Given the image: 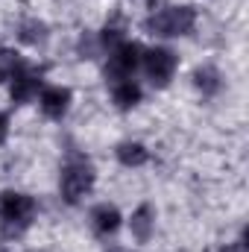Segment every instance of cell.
<instances>
[{
  "instance_id": "1",
  "label": "cell",
  "mask_w": 249,
  "mask_h": 252,
  "mask_svg": "<svg viewBox=\"0 0 249 252\" xmlns=\"http://www.w3.org/2000/svg\"><path fill=\"white\" fill-rule=\"evenodd\" d=\"M35 199L21 190H3L0 193V229L6 238H21L32 220H35Z\"/></svg>"
},
{
  "instance_id": "2",
  "label": "cell",
  "mask_w": 249,
  "mask_h": 252,
  "mask_svg": "<svg viewBox=\"0 0 249 252\" xmlns=\"http://www.w3.org/2000/svg\"><path fill=\"white\" fill-rule=\"evenodd\" d=\"M196 27V9L193 6H167V9H153V15L144 21V30L150 35H187Z\"/></svg>"
},
{
  "instance_id": "3",
  "label": "cell",
  "mask_w": 249,
  "mask_h": 252,
  "mask_svg": "<svg viewBox=\"0 0 249 252\" xmlns=\"http://www.w3.org/2000/svg\"><path fill=\"white\" fill-rule=\"evenodd\" d=\"M94 179H97V176H94L91 161H88L85 156H79V153H70L67 161H64V167H62V179H59V188H62L64 202L76 205L85 193H91Z\"/></svg>"
},
{
  "instance_id": "4",
  "label": "cell",
  "mask_w": 249,
  "mask_h": 252,
  "mask_svg": "<svg viewBox=\"0 0 249 252\" xmlns=\"http://www.w3.org/2000/svg\"><path fill=\"white\" fill-rule=\"evenodd\" d=\"M141 64H144L150 82L158 85V88H164V85L173 79V73H176L179 56H176L173 50H167V47H153V50H147V53L141 56Z\"/></svg>"
},
{
  "instance_id": "5",
  "label": "cell",
  "mask_w": 249,
  "mask_h": 252,
  "mask_svg": "<svg viewBox=\"0 0 249 252\" xmlns=\"http://www.w3.org/2000/svg\"><path fill=\"white\" fill-rule=\"evenodd\" d=\"M141 56H144L141 44H135V41H121L115 50H109L106 76H109L112 82H118V79H129V76L135 73V67L141 64Z\"/></svg>"
},
{
  "instance_id": "6",
  "label": "cell",
  "mask_w": 249,
  "mask_h": 252,
  "mask_svg": "<svg viewBox=\"0 0 249 252\" xmlns=\"http://www.w3.org/2000/svg\"><path fill=\"white\" fill-rule=\"evenodd\" d=\"M41 67L35 70V67H24V70H18L12 79H9V94H12V100L15 103H27V100H32L35 94H38V88H41Z\"/></svg>"
},
{
  "instance_id": "7",
  "label": "cell",
  "mask_w": 249,
  "mask_h": 252,
  "mask_svg": "<svg viewBox=\"0 0 249 252\" xmlns=\"http://www.w3.org/2000/svg\"><path fill=\"white\" fill-rule=\"evenodd\" d=\"M67 106H70V91L62 85H47L41 88V112L53 121H62L67 115Z\"/></svg>"
},
{
  "instance_id": "8",
  "label": "cell",
  "mask_w": 249,
  "mask_h": 252,
  "mask_svg": "<svg viewBox=\"0 0 249 252\" xmlns=\"http://www.w3.org/2000/svg\"><path fill=\"white\" fill-rule=\"evenodd\" d=\"M91 229H94V235H100V238L115 235V232L121 229V211H118L115 205H109V202L97 205V208L91 211Z\"/></svg>"
},
{
  "instance_id": "9",
  "label": "cell",
  "mask_w": 249,
  "mask_h": 252,
  "mask_svg": "<svg viewBox=\"0 0 249 252\" xmlns=\"http://www.w3.org/2000/svg\"><path fill=\"white\" fill-rule=\"evenodd\" d=\"M153 229H156V211H153L150 202H144V205L135 208V214L129 220V232H132V238L138 244H147L153 238Z\"/></svg>"
},
{
  "instance_id": "10",
  "label": "cell",
  "mask_w": 249,
  "mask_h": 252,
  "mask_svg": "<svg viewBox=\"0 0 249 252\" xmlns=\"http://www.w3.org/2000/svg\"><path fill=\"white\" fill-rule=\"evenodd\" d=\"M18 38H21L24 44H30V47H41V44H47L50 30H47V24L38 21V18H24L21 27H18Z\"/></svg>"
},
{
  "instance_id": "11",
  "label": "cell",
  "mask_w": 249,
  "mask_h": 252,
  "mask_svg": "<svg viewBox=\"0 0 249 252\" xmlns=\"http://www.w3.org/2000/svg\"><path fill=\"white\" fill-rule=\"evenodd\" d=\"M112 97L118 103V109H132L141 103V85L129 76V79H118L112 82Z\"/></svg>"
},
{
  "instance_id": "12",
  "label": "cell",
  "mask_w": 249,
  "mask_h": 252,
  "mask_svg": "<svg viewBox=\"0 0 249 252\" xmlns=\"http://www.w3.org/2000/svg\"><path fill=\"white\" fill-rule=\"evenodd\" d=\"M115 156H118V161H121L124 167H141V164H147V161H150L147 147H144V144H138V141H124V144H118Z\"/></svg>"
},
{
  "instance_id": "13",
  "label": "cell",
  "mask_w": 249,
  "mask_h": 252,
  "mask_svg": "<svg viewBox=\"0 0 249 252\" xmlns=\"http://www.w3.org/2000/svg\"><path fill=\"white\" fill-rule=\"evenodd\" d=\"M193 85L202 91V97H214V94L223 88V76H220L217 67L202 64V67H196V73H193Z\"/></svg>"
},
{
  "instance_id": "14",
  "label": "cell",
  "mask_w": 249,
  "mask_h": 252,
  "mask_svg": "<svg viewBox=\"0 0 249 252\" xmlns=\"http://www.w3.org/2000/svg\"><path fill=\"white\" fill-rule=\"evenodd\" d=\"M27 62L15 53V50H0V82H9L18 70H24Z\"/></svg>"
},
{
  "instance_id": "15",
  "label": "cell",
  "mask_w": 249,
  "mask_h": 252,
  "mask_svg": "<svg viewBox=\"0 0 249 252\" xmlns=\"http://www.w3.org/2000/svg\"><path fill=\"white\" fill-rule=\"evenodd\" d=\"M100 50H103V47H100V38H94L91 32H85V35L79 38V53H82V59H94Z\"/></svg>"
},
{
  "instance_id": "16",
  "label": "cell",
  "mask_w": 249,
  "mask_h": 252,
  "mask_svg": "<svg viewBox=\"0 0 249 252\" xmlns=\"http://www.w3.org/2000/svg\"><path fill=\"white\" fill-rule=\"evenodd\" d=\"M6 132H9V118H6V115L0 112V141L6 138Z\"/></svg>"
},
{
  "instance_id": "17",
  "label": "cell",
  "mask_w": 249,
  "mask_h": 252,
  "mask_svg": "<svg viewBox=\"0 0 249 252\" xmlns=\"http://www.w3.org/2000/svg\"><path fill=\"white\" fill-rule=\"evenodd\" d=\"M220 252H247V244H226Z\"/></svg>"
},
{
  "instance_id": "18",
  "label": "cell",
  "mask_w": 249,
  "mask_h": 252,
  "mask_svg": "<svg viewBox=\"0 0 249 252\" xmlns=\"http://www.w3.org/2000/svg\"><path fill=\"white\" fill-rule=\"evenodd\" d=\"M0 252H9V250H6V247H3V244H0Z\"/></svg>"
},
{
  "instance_id": "19",
  "label": "cell",
  "mask_w": 249,
  "mask_h": 252,
  "mask_svg": "<svg viewBox=\"0 0 249 252\" xmlns=\"http://www.w3.org/2000/svg\"><path fill=\"white\" fill-rule=\"evenodd\" d=\"M109 252H124V250H109Z\"/></svg>"
}]
</instances>
